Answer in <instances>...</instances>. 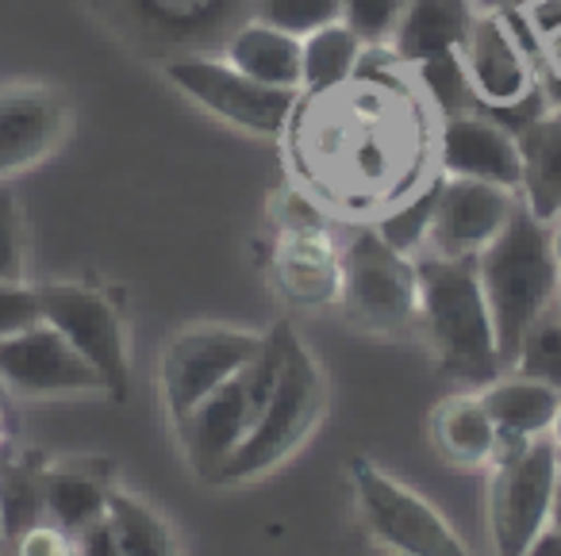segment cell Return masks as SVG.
Instances as JSON below:
<instances>
[{
	"mask_svg": "<svg viewBox=\"0 0 561 556\" xmlns=\"http://www.w3.org/2000/svg\"><path fill=\"white\" fill-rule=\"evenodd\" d=\"M273 280L280 296L297 308H331L343 292V254L328 227L300 223V227H277L273 242Z\"/></svg>",
	"mask_w": 561,
	"mask_h": 556,
	"instance_id": "obj_17",
	"label": "cell"
},
{
	"mask_svg": "<svg viewBox=\"0 0 561 556\" xmlns=\"http://www.w3.org/2000/svg\"><path fill=\"white\" fill-rule=\"evenodd\" d=\"M9 456H12V453H9V445H0V468L9 464Z\"/></svg>",
	"mask_w": 561,
	"mask_h": 556,
	"instance_id": "obj_46",
	"label": "cell"
},
{
	"mask_svg": "<svg viewBox=\"0 0 561 556\" xmlns=\"http://www.w3.org/2000/svg\"><path fill=\"white\" fill-rule=\"evenodd\" d=\"M78 548H81V556H124V548H119L108 514H104L101 522L89 525L85 533H78Z\"/></svg>",
	"mask_w": 561,
	"mask_h": 556,
	"instance_id": "obj_36",
	"label": "cell"
},
{
	"mask_svg": "<svg viewBox=\"0 0 561 556\" xmlns=\"http://www.w3.org/2000/svg\"><path fill=\"white\" fill-rule=\"evenodd\" d=\"M412 0H343V24L354 27L362 43H385L392 39L400 16L408 12Z\"/></svg>",
	"mask_w": 561,
	"mask_h": 556,
	"instance_id": "obj_32",
	"label": "cell"
},
{
	"mask_svg": "<svg viewBox=\"0 0 561 556\" xmlns=\"http://www.w3.org/2000/svg\"><path fill=\"white\" fill-rule=\"evenodd\" d=\"M0 285H24V227H20V204L4 181H0Z\"/></svg>",
	"mask_w": 561,
	"mask_h": 556,
	"instance_id": "obj_33",
	"label": "cell"
},
{
	"mask_svg": "<svg viewBox=\"0 0 561 556\" xmlns=\"http://www.w3.org/2000/svg\"><path fill=\"white\" fill-rule=\"evenodd\" d=\"M9 556H81L78 537L55 522H35L20 537H12Z\"/></svg>",
	"mask_w": 561,
	"mask_h": 556,
	"instance_id": "obj_34",
	"label": "cell"
},
{
	"mask_svg": "<svg viewBox=\"0 0 561 556\" xmlns=\"http://www.w3.org/2000/svg\"><path fill=\"white\" fill-rule=\"evenodd\" d=\"M43 472H47V464L32 461V456H9V464L0 468V510H4V525H9V545L35 522H47Z\"/></svg>",
	"mask_w": 561,
	"mask_h": 556,
	"instance_id": "obj_27",
	"label": "cell"
},
{
	"mask_svg": "<svg viewBox=\"0 0 561 556\" xmlns=\"http://www.w3.org/2000/svg\"><path fill=\"white\" fill-rule=\"evenodd\" d=\"M438 170L446 177L484 181V185H500L519 196V139L492 116L461 112V116L443 119V131H438Z\"/></svg>",
	"mask_w": 561,
	"mask_h": 556,
	"instance_id": "obj_16",
	"label": "cell"
},
{
	"mask_svg": "<svg viewBox=\"0 0 561 556\" xmlns=\"http://www.w3.org/2000/svg\"><path fill=\"white\" fill-rule=\"evenodd\" d=\"M43 318L39 288L32 285H0V338L16 334Z\"/></svg>",
	"mask_w": 561,
	"mask_h": 556,
	"instance_id": "obj_35",
	"label": "cell"
},
{
	"mask_svg": "<svg viewBox=\"0 0 561 556\" xmlns=\"http://www.w3.org/2000/svg\"><path fill=\"white\" fill-rule=\"evenodd\" d=\"M265 334L239 326H188L173 334L162 354V399L173 426H181L219 384L247 369L262 349Z\"/></svg>",
	"mask_w": 561,
	"mask_h": 556,
	"instance_id": "obj_11",
	"label": "cell"
},
{
	"mask_svg": "<svg viewBox=\"0 0 561 556\" xmlns=\"http://www.w3.org/2000/svg\"><path fill=\"white\" fill-rule=\"evenodd\" d=\"M0 445H9V410H4V395H0Z\"/></svg>",
	"mask_w": 561,
	"mask_h": 556,
	"instance_id": "obj_42",
	"label": "cell"
},
{
	"mask_svg": "<svg viewBox=\"0 0 561 556\" xmlns=\"http://www.w3.org/2000/svg\"><path fill=\"white\" fill-rule=\"evenodd\" d=\"M362 50L366 43L346 27L343 20L331 27H320L316 35L305 39V78H300V93H328L339 89L358 73Z\"/></svg>",
	"mask_w": 561,
	"mask_h": 556,
	"instance_id": "obj_25",
	"label": "cell"
},
{
	"mask_svg": "<svg viewBox=\"0 0 561 556\" xmlns=\"http://www.w3.org/2000/svg\"><path fill=\"white\" fill-rule=\"evenodd\" d=\"M550 438H553V445H558V456H561V410H558V418H553V430H550Z\"/></svg>",
	"mask_w": 561,
	"mask_h": 556,
	"instance_id": "obj_44",
	"label": "cell"
},
{
	"mask_svg": "<svg viewBox=\"0 0 561 556\" xmlns=\"http://www.w3.org/2000/svg\"><path fill=\"white\" fill-rule=\"evenodd\" d=\"M477 277L492 311L500 364L512 369L527 331L553 308L561 285L550 250V223L535 219L519 200L504 231L477 254Z\"/></svg>",
	"mask_w": 561,
	"mask_h": 556,
	"instance_id": "obj_2",
	"label": "cell"
},
{
	"mask_svg": "<svg viewBox=\"0 0 561 556\" xmlns=\"http://www.w3.org/2000/svg\"><path fill=\"white\" fill-rule=\"evenodd\" d=\"M561 456L550 433L523 445H500L489 479V533L496 556H527L546 533Z\"/></svg>",
	"mask_w": 561,
	"mask_h": 556,
	"instance_id": "obj_7",
	"label": "cell"
},
{
	"mask_svg": "<svg viewBox=\"0 0 561 556\" xmlns=\"http://www.w3.org/2000/svg\"><path fill=\"white\" fill-rule=\"evenodd\" d=\"M515 208H519V200L507 188L443 173V193H438L435 219H431V234L423 250L443 257H477L504 231Z\"/></svg>",
	"mask_w": 561,
	"mask_h": 556,
	"instance_id": "obj_14",
	"label": "cell"
},
{
	"mask_svg": "<svg viewBox=\"0 0 561 556\" xmlns=\"http://www.w3.org/2000/svg\"><path fill=\"white\" fill-rule=\"evenodd\" d=\"M527 24L538 35V43L550 39L553 32H561V0H527Z\"/></svg>",
	"mask_w": 561,
	"mask_h": 556,
	"instance_id": "obj_37",
	"label": "cell"
},
{
	"mask_svg": "<svg viewBox=\"0 0 561 556\" xmlns=\"http://www.w3.org/2000/svg\"><path fill=\"white\" fill-rule=\"evenodd\" d=\"M297 127H305V173L323 196H335L351 208H369L377 200L400 204V185L415 173L408 158L412 119L408 104H397L385 89L369 81H346L328 93H308Z\"/></svg>",
	"mask_w": 561,
	"mask_h": 556,
	"instance_id": "obj_1",
	"label": "cell"
},
{
	"mask_svg": "<svg viewBox=\"0 0 561 556\" xmlns=\"http://www.w3.org/2000/svg\"><path fill=\"white\" fill-rule=\"evenodd\" d=\"M119 24L142 47L173 55H219L254 20L257 0H112Z\"/></svg>",
	"mask_w": 561,
	"mask_h": 556,
	"instance_id": "obj_10",
	"label": "cell"
},
{
	"mask_svg": "<svg viewBox=\"0 0 561 556\" xmlns=\"http://www.w3.org/2000/svg\"><path fill=\"white\" fill-rule=\"evenodd\" d=\"M458 58L466 66L469 93L484 108H512V104L527 101L530 93H538L535 66L523 55L519 39L500 12H477L466 43L458 47Z\"/></svg>",
	"mask_w": 561,
	"mask_h": 556,
	"instance_id": "obj_15",
	"label": "cell"
},
{
	"mask_svg": "<svg viewBox=\"0 0 561 556\" xmlns=\"http://www.w3.org/2000/svg\"><path fill=\"white\" fill-rule=\"evenodd\" d=\"M0 556H9V525H4V510H0Z\"/></svg>",
	"mask_w": 561,
	"mask_h": 556,
	"instance_id": "obj_43",
	"label": "cell"
},
{
	"mask_svg": "<svg viewBox=\"0 0 561 556\" xmlns=\"http://www.w3.org/2000/svg\"><path fill=\"white\" fill-rule=\"evenodd\" d=\"M438 193H443V170H438L435 181H423L415 196H404L400 204H392V208L374 223V231L381 234L392 250H400V254L423 250L427 246V234H431V219H435Z\"/></svg>",
	"mask_w": 561,
	"mask_h": 556,
	"instance_id": "obj_28",
	"label": "cell"
},
{
	"mask_svg": "<svg viewBox=\"0 0 561 556\" xmlns=\"http://www.w3.org/2000/svg\"><path fill=\"white\" fill-rule=\"evenodd\" d=\"M219 55L254 81L273 89H300L305 78V39L285 35L262 20H247L231 39L224 43Z\"/></svg>",
	"mask_w": 561,
	"mask_h": 556,
	"instance_id": "obj_23",
	"label": "cell"
},
{
	"mask_svg": "<svg viewBox=\"0 0 561 556\" xmlns=\"http://www.w3.org/2000/svg\"><path fill=\"white\" fill-rule=\"evenodd\" d=\"M477 9L473 0H412L392 32L397 62L420 66L435 55H450L466 43Z\"/></svg>",
	"mask_w": 561,
	"mask_h": 556,
	"instance_id": "obj_21",
	"label": "cell"
},
{
	"mask_svg": "<svg viewBox=\"0 0 561 556\" xmlns=\"http://www.w3.org/2000/svg\"><path fill=\"white\" fill-rule=\"evenodd\" d=\"M415 70H420L423 89H427V96L435 101V108L443 112V119L469 112V96L473 93H469V78H466V66H461L458 50L427 58V62H420Z\"/></svg>",
	"mask_w": 561,
	"mask_h": 556,
	"instance_id": "obj_31",
	"label": "cell"
},
{
	"mask_svg": "<svg viewBox=\"0 0 561 556\" xmlns=\"http://www.w3.org/2000/svg\"><path fill=\"white\" fill-rule=\"evenodd\" d=\"M70 112L47 85L0 89V181L43 162L66 139Z\"/></svg>",
	"mask_w": 561,
	"mask_h": 556,
	"instance_id": "obj_18",
	"label": "cell"
},
{
	"mask_svg": "<svg viewBox=\"0 0 561 556\" xmlns=\"http://www.w3.org/2000/svg\"><path fill=\"white\" fill-rule=\"evenodd\" d=\"M108 522L124 556H178V537H173L170 522L162 518V510L142 502L139 495L112 487Z\"/></svg>",
	"mask_w": 561,
	"mask_h": 556,
	"instance_id": "obj_26",
	"label": "cell"
},
{
	"mask_svg": "<svg viewBox=\"0 0 561 556\" xmlns=\"http://www.w3.org/2000/svg\"><path fill=\"white\" fill-rule=\"evenodd\" d=\"M346 318L358 331L397 338L420 326V269L412 254L392 250L374 227L354 231L343 250V292Z\"/></svg>",
	"mask_w": 561,
	"mask_h": 556,
	"instance_id": "obj_6",
	"label": "cell"
},
{
	"mask_svg": "<svg viewBox=\"0 0 561 556\" xmlns=\"http://www.w3.org/2000/svg\"><path fill=\"white\" fill-rule=\"evenodd\" d=\"M481 403L496 422L500 445H523V441H535L553 430V418L561 410V392H553L542 380L515 372V377L492 380L481 392Z\"/></svg>",
	"mask_w": 561,
	"mask_h": 556,
	"instance_id": "obj_20",
	"label": "cell"
},
{
	"mask_svg": "<svg viewBox=\"0 0 561 556\" xmlns=\"http://www.w3.org/2000/svg\"><path fill=\"white\" fill-rule=\"evenodd\" d=\"M420 269V326L450 377L489 380L500 364L492 311L484 300L477 257H415Z\"/></svg>",
	"mask_w": 561,
	"mask_h": 556,
	"instance_id": "obj_3",
	"label": "cell"
},
{
	"mask_svg": "<svg viewBox=\"0 0 561 556\" xmlns=\"http://www.w3.org/2000/svg\"><path fill=\"white\" fill-rule=\"evenodd\" d=\"M550 311H553V315L561 318V285H558V296H553V308H550Z\"/></svg>",
	"mask_w": 561,
	"mask_h": 556,
	"instance_id": "obj_45",
	"label": "cell"
},
{
	"mask_svg": "<svg viewBox=\"0 0 561 556\" xmlns=\"http://www.w3.org/2000/svg\"><path fill=\"white\" fill-rule=\"evenodd\" d=\"M351 484H354V499H358V514H362V522H366L369 537L381 541L389 553L473 556L435 502H427L415 487L400 484L397 476L377 468L374 461L358 456V461L351 464Z\"/></svg>",
	"mask_w": 561,
	"mask_h": 556,
	"instance_id": "obj_9",
	"label": "cell"
},
{
	"mask_svg": "<svg viewBox=\"0 0 561 556\" xmlns=\"http://www.w3.org/2000/svg\"><path fill=\"white\" fill-rule=\"evenodd\" d=\"M523 158L519 200L542 223L561 216V108H546L515 131Z\"/></svg>",
	"mask_w": 561,
	"mask_h": 556,
	"instance_id": "obj_19",
	"label": "cell"
},
{
	"mask_svg": "<svg viewBox=\"0 0 561 556\" xmlns=\"http://www.w3.org/2000/svg\"><path fill=\"white\" fill-rule=\"evenodd\" d=\"M431 441L454 468H484V464L496 461L500 433L489 410H484L481 392L450 395V399L438 403L435 415H431Z\"/></svg>",
	"mask_w": 561,
	"mask_h": 556,
	"instance_id": "obj_22",
	"label": "cell"
},
{
	"mask_svg": "<svg viewBox=\"0 0 561 556\" xmlns=\"http://www.w3.org/2000/svg\"><path fill=\"white\" fill-rule=\"evenodd\" d=\"M512 369L519 372V377L542 380L553 392H561V318L553 315V311H546L527 331Z\"/></svg>",
	"mask_w": 561,
	"mask_h": 556,
	"instance_id": "obj_29",
	"label": "cell"
},
{
	"mask_svg": "<svg viewBox=\"0 0 561 556\" xmlns=\"http://www.w3.org/2000/svg\"><path fill=\"white\" fill-rule=\"evenodd\" d=\"M293 323H273L262 338L257 357L247 369L234 372L227 384H219L185 422L178 426L181 449H185V461L193 464V472L201 479H216V472L224 468L227 456L239 449V441L250 433V426L257 422V415L270 403L273 387H277L280 364L289 354V338H293Z\"/></svg>",
	"mask_w": 561,
	"mask_h": 556,
	"instance_id": "obj_5",
	"label": "cell"
},
{
	"mask_svg": "<svg viewBox=\"0 0 561 556\" xmlns=\"http://www.w3.org/2000/svg\"><path fill=\"white\" fill-rule=\"evenodd\" d=\"M0 384L24 395H108L101 372L47 318L0 338Z\"/></svg>",
	"mask_w": 561,
	"mask_h": 556,
	"instance_id": "obj_13",
	"label": "cell"
},
{
	"mask_svg": "<svg viewBox=\"0 0 561 556\" xmlns=\"http://www.w3.org/2000/svg\"><path fill=\"white\" fill-rule=\"evenodd\" d=\"M542 58L550 78H561V32H553L550 39H542Z\"/></svg>",
	"mask_w": 561,
	"mask_h": 556,
	"instance_id": "obj_38",
	"label": "cell"
},
{
	"mask_svg": "<svg viewBox=\"0 0 561 556\" xmlns=\"http://www.w3.org/2000/svg\"><path fill=\"white\" fill-rule=\"evenodd\" d=\"M43 318L93 364L108 384L112 399L131 387V349L116 303L89 285H43Z\"/></svg>",
	"mask_w": 561,
	"mask_h": 556,
	"instance_id": "obj_12",
	"label": "cell"
},
{
	"mask_svg": "<svg viewBox=\"0 0 561 556\" xmlns=\"http://www.w3.org/2000/svg\"><path fill=\"white\" fill-rule=\"evenodd\" d=\"M527 556H561V537L550 530V525H546V533L535 541V545H530V553H527Z\"/></svg>",
	"mask_w": 561,
	"mask_h": 556,
	"instance_id": "obj_39",
	"label": "cell"
},
{
	"mask_svg": "<svg viewBox=\"0 0 561 556\" xmlns=\"http://www.w3.org/2000/svg\"><path fill=\"white\" fill-rule=\"evenodd\" d=\"M550 250H553V265H558V273H561V216L550 223Z\"/></svg>",
	"mask_w": 561,
	"mask_h": 556,
	"instance_id": "obj_40",
	"label": "cell"
},
{
	"mask_svg": "<svg viewBox=\"0 0 561 556\" xmlns=\"http://www.w3.org/2000/svg\"><path fill=\"white\" fill-rule=\"evenodd\" d=\"M328 372H323L320 357L300 341V334H293L270 403L257 415V422L250 426L247 438L239 441V449L224 461L211 484L239 487L280 468L320 430L323 415H328Z\"/></svg>",
	"mask_w": 561,
	"mask_h": 556,
	"instance_id": "obj_4",
	"label": "cell"
},
{
	"mask_svg": "<svg viewBox=\"0 0 561 556\" xmlns=\"http://www.w3.org/2000/svg\"><path fill=\"white\" fill-rule=\"evenodd\" d=\"M254 20L277 27L285 35L308 39L320 27H331L343 20V0H257Z\"/></svg>",
	"mask_w": 561,
	"mask_h": 556,
	"instance_id": "obj_30",
	"label": "cell"
},
{
	"mask_svg": "<svg viewBox=\"0 0 561 556\" xmlns=\"http://www.w3.org/2000/svg\"><path fill=\"white\" fill-rule=\"evenodd\" d=\"M43 499H47V522L62 525L66 533L78 537L108 514L112 487L89 468H78V464H47Z\"/></svg>",
	"mask_w": 561,
	"mask_h": 556,
	"instance_id": "obj_24",
	"label": "cell"
},
{
	"mask_svg": "<svg viewBox=\"0 0 561 556\" xmlns=\"http://www.w3.org/2000/svg\"><path fill=\"white\" fill-rule=\"evenodd\" d=\"M550 530L561 537V479H558V491H553V510H550Z\"/></svg>",
	"mask_w": 561,
	"mask_h": 556,
	"instance_id": "obj_41",
	"label": "cell"
},
{
	"mask_svg": "<svg viewBox=\"0 0 561 556\" xmlns=\"http://www.w3.org/2000/svg\"><path fill=\"white\" fill-rule=\"evenodd\" d=\"M162 73L181 96L208 116L239 127L257 139H280L300 108V89H273L242 73L224 55H173L162 58Z\"/></svg>",
	"mask_w": 561,
	"mask_h": 556,
	"instance_id": "obj_8",
	"label": "cell"
}]
</instances>
